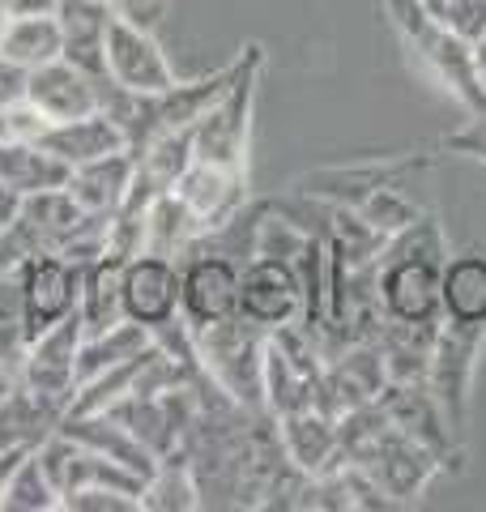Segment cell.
<instances>
[{"label":"cell","instance_id":"6da1fadb","mask_svg":"<svg viewBox=\"0 0 486 512\" xmlns=\"http://www.w3.org/2000/svg\"><path fill=\"white\" fill-rule=\"evenodd\" d=\"M388 22L401 35L405 52H410L423 69L440 82L452 99H457L469 116L486 111V82L474 60V43L461 39L448 22H440L423 0H380Z\"/></svg>","mask_w":486,"mask_h":512},{"label":"cell","instance_id":"7a4b0ae2","mask_svg":"<svg viewBox=\"0 0 486 512\" xmlns=\"http://www.w3.org/2000/svg\"><path fill=\"white\" fill-rule=\"evenodd\" d=\"M265 52L261 43H248L239 52V73L231 90L192 124V141H197V163L248 171V137H252V111H256V86H261Z\"/></svg>","mask_w":486,"mask_h":512},{"label":"cell","instance_id":"3957f363","mask_svg":"<svg viewBox=\"0 0 486 512\" xmlns=\"http://www.w3.org/2000/svg\"><path fill=\"white\" fill-rule=\"evenodd\" d=\"M265 342H269V329H261L243 312L197 329L201 367L239 406H252V410L265 406Z\"/></svg>","mask_w":486,"mask_h":512},{"label":"cell","instance_id":"277c9868","mask_svg":"<svg viewBox=\"0 0 486 512\" xmlns=\"http://www.w3.org/2000/svg\"><path fill=\"white\" fill-rule=\"evenodd\" d=\"M342 461H354L359 470H367L371 483L388 495V504L423 500L431 478H440L448 470L444 457L435 453V448H427L418 436H410L401 423H393V414H388V423L359 448V453H350Z\"/></svg>","mask_w":486,"mask_h":512},{"label":"cell","instance_id":"5b68a950","mask_svg":"<svg viewBox=\"0 0 486 512\" xmlns=\"http://www.w3.org/2000/svg\"><path fill=\"white\" fill-rule=\"evenodd\" d=\"M482 346H486V329L482 325H457V320H440L435 333V350H431V372H427V389L435 393L444 419L452 427V436H465L469 427V406H474V376L482 363Z\"/></svg>","mask_w":486,"mask_h":512},{"label":"cell","instance_id":"8992f818","mask_svg":"<svg viewBox=\"0 0 486 512\" xmlns=\"http://www.w3.org/2000/svg\"><path fill=\"white\" fill-rule=\"evenodd\" d=\"M380 308L388 320L405 325H440L444 303H440V278L448 261H427V256H401L380 252Z\"/></svg>","mask_w":486,"mask_h":512},{"label":"cell","instance_id":"52a82bcc","mask_svg":"<svg viewBox=\"0 0 486 512\" xmlns=\"http://www.w3.org/2000/svg\"><path fill=\"white\" fill-rule=\"evenodd\" d=\"M239 312V261L209 248L180 256V316L197 333Z\"/></svg>","mask_w":486,"mask_h":512},{"label":"cell","instance_id":"ba28073f","mask_svg":"<svg viewBox=\"0 0 486 512\" xmlns=\"http://www.w3.org/2000/svg\"><path fill=\"white\" fill-rule=\"evenodd\" d=\"M81 274H86V265H77L60 252H39L22 261V312H26L30 338H39V333H47L77 312Z\"/></svg>","mask_w":486,"mask_h":512},{"label":"cell","instance_id":"9c48e42d","mask_svg":"<svg viewBox=\"0 0 486 512\" xmlns=\"http://www.w3.org/2000/svg\"><path fill=\"white\" fill-rule=\"evenodd\" d=\"M124 320H137L150 333L180 316V261L162 252H137L124 261L120 274Z\"/></svg>","mask_w":486,"mask_h":512},{"label":"cell","instance_id":"30bf717a","mask_svg":"<svg viewBox=\"0 0 486 512\" xmlns=\"http://www.w3.org/2000/svg\"><path fill=\"white\" fill-rule=\"evenodd\" d=\"M239 312L261 329H282L303 316V282L299 269L282 256L256 252L239 265Z\"/></svg>","mask_w":486,"mask_h":512},{"label":"cell","instance_id":"8fae6325","mask_svg":"<svg viewBox=\"0 0 486 512\" xmlns=\"http://www.w3.org/2000/svg\"><path fill=\"white\" fill-rule=\"evenodd\" d=\"M103 69L111 82H120L124 90H137V94H162L175 86V69L167 52L158 47V39L150 35V26L128 22V18H111L107 26Z\"/></svg>","mask_w":486,"mask_h":512},{"label":"cell","instance_id":"7c38bea8","mask_svg":"<svg viewBox=\"0 0 486 512\" xmlns=\"http://www.w3.org/2000/svg\"><path fill=\"white\" fill-rule=\"evenodd\" d=\"M77 346H81V320L73 312L69 320H60V325L39 333V338H30L26 363H22L26 389L64 414H69L77 397Z\"/></svg>","mask_w":486,"mask_h":512},{"label":"cell","instance_id":"4fadbf2b","mask_svg":"<svg viewBox=\"0 0 486 512\" xmlns=\"http://www.w3.org/2000/svg\"><path fill=\"white\" fill-rule=\"evenodd\" d=\"M99 77L77 69V64L64 56L47 60L26 73V103H35L52 124L90 116V111H99Z\"/></svg>","mask_w":486,"mask_h":512},{"label":"cell","instance_id":"5bb4252c","mask_svg":"<svg viewBox=\"0 0 486 512\" xmlns=\"http://www.w3.org/2000/svg\"><path fill=\"white\" fill-rule=\"evenodd\" d=\"M180 201L192 210L201 227V239L209 231H218L222 222H231L243 205H248V171H231V167H214V163H192L184 171V180L175 184Z\"/></svg>","mask_w":486,"mask_h":512},{"label":"cell","instance_id":"9a60e30c","mask_svg":"<svg viewBox=\"0 0 486 512\" xmlns=\"http://www.w3.org/2000/svg\"><path fill=\"white\" fill-rule=\"evenodd\" d=\"M56 431H64L69 440H77V444H86V448H94V453H103V457H111V461H120L124 470H133L137 478H145L150 483L154 478V470L162 466V461L150 453V448L141 444V436L128 423H120L111 410H86V414H64L60 419V427Z\"/></svg>","mask_w":486,"mask_h":512},{"label":"cell","instance_id":"2e32d148","mask_svg":"<svg viewBox=\"0 0 486 512\" xmlns=\"http://www.w3.org/2000/svg\"><path fill=\"white\" fill-rule=\"evenodd\" d=\"M418 167H431V154H405V158H371V163H354V167H324L316 175H307L299 184L307 197L333 201V205H354L380 184H401V175H410Z\"/></svg>","mask_w":486,"mask_h":512},{"label":"cell","instance_id":"e0dca14e","mask_svg":"<svg viewBox=\"0 0 486 512\" xmlns=\"http://www.w3.org/2000/svg\"><path fill=\"white\" fill-rule=\"evenodd\" d=\"M133 180H137L133 150H116L107 158H94V163L69 167V180H64V188H69V197L86 214L116 218L120 205L128 201V192H133Z\"/></svg>","mask_w":486,"mask_h":512},{"label":"cell","instance_id":"ac0fdd59","mask_svg":"<svg viewBox=\"0 0 486 512\" xmlns=\"http://www.w3.org/2000/svg\"><path fill=\"white\" fill-rule=\"evenodd\" d=\"M39 146L52 158H60L64 167H81V163H94V158H107L116 150H128V137L107 111H90V116H77V120L47 124Z\"/></svg>","mask_w":486,"mask_h":512},{"label":"cell","instance_id":"d6986e66","mask_svg":"<svg viewBox=\"0 0 486 512\" xmlns=\"http://www.w3.org/2000/svg\"><path fill=\"white\" fill-rule=\"evenodd\" d=\"M239 73V56L231 64H222L209 77H197V82H175L171 90L150 94V120H154V137L171 133V128H192L209 107H214L226 90H231Z\"/></svg>","mask_w":486,"mask_h":512},{"label":"cell","instance_id":"ffe728a7","mask_svg":"<svg viewBox=\"0 0 486 512\" xmlns=\"http://www.w3.org/2000/svg\"><path fill=\"white\" fill-rule=\"evenodd\" d=\"M111 5L107 0H56V22L64 35V60H73L86 73H107L103 69V43L111 26Z\"/></svg>","mask_w":486,"mask_h":512},{"label":"cell","instance_id":"44dd1931","mask_svg":"<svg viewBox=\"0 0 486 512\" xmlns=\"http://www.w3.org/2000/svg\"><path fill=\"white\" fill-rule=\"evenodd\" d=\"M278 436H282L286 457L295 461L303 474H320L337 461V419L320 406H303V410L282 414Z\"/></svg>","mask_w":486,"mask_h":512},{"label":"cell","instance_id":"7402d4cb","mask_svg":"<svg viewBox=\"0 0 486 512\" xmlns=\"http://www.w3.org/2000/svg\"><path fill=\"white\" fill-rule=\"evenodd\" d=\"M120 274H124V256L103 252L99 261L86 265L81 274V303H77V320H81V338L103 333L124 320V303H120Z\"/></svg>","mask_w":486,"mask_h":512},{"label":"cell","instance_id":"603a6c76","mask_svg":"<svg viewBox=\"0 0 486 512\" xmlns=\"http://www.w3.org/2000/svg\"><path fill=\"white\" fill-rule=\"evenodd\" d=\"M0 56L26 73L47 60H60L64 35H60L56 13H9L5 30H0Z\"/></svg>","mask_w":486,"mask_h":512},{"label":"cell","instance_id":"cb8c5ba5","mask_svg":"<svg viewBox=\"0 0 486 512\" xmlns=\"http://www.w3.org/2000/svg\"><path fill=\"white\" fill-rule=\"evenodd\" d=\"M435 333L440 325H405V320H388L380 329V355H384V372L397 384H418L431 372V350H435Z\"/></svg>","mask_w":486,"mask_h":512},{"label":"cell","instance_id":"d4e9b609","mask_svg":"<svg viewBox=\"0 0 486 512\" xmlns=\"http://www.w3.org/2000/svg\"><path fill=\"white\" fill-rule=\"evenodd\" d=\"M440 303H444V320L486 329V256L478 252L448 256L440 278Z\"/></svg>","mask_w":486,"mask_h":512},{"label":"cell","instance_id":"484cf974","mask_svg":"<svg viewBox=\"0 0 486 512\" xmlns=\"http://www.w3.org/2000/svg\"><path fill=\"white\" fill-rule=\"evenodd\" d=\"M133 158H137V184L158 197V192L180 184L184 171L197 163V141H192V128H171V133L145 141Z\"/></svg>","mask_w":486,"mask_h":512},{"label":"cell","instance_id":"4316f807","mask_svg":"<svg viewBox=\"0 0 486 512\" xmlns=\"http://www.w3.org/2000/svg\"><path fill=\"white\" fill-rule=\"evenodd\" d=\"M201 244V227L192 210L180 201V192L167 188L158 192L150 201V210H145V252H162V256H188L192 248Z\"/></svg>","mask_w":486,"mask_h":512},{"label":"cell","instance_id":"83f0119b","mask_svg":"<svg viewBox=\"0 0 486 512\" xmlns=\"http://www.w3.org/2000/svg\"><path fill=\"white\" fill-rule=\"evenodd\" d=\"M150 342H154V333L145 325H137V320H120V325H111L103 333L81 338V346H77V384L103 376V372H111V367H120L128 359H137Z\"/></svg>","mask_w":486,"mask_h":512},{"label":"cell","instance_id":"f1b7e54d","mask_svg":"<svg viewBox=\"0 0 486 512\" xmlns=\"http://www.w3.org/2000/svg\"><path fill=\"white\" fill-rule=\"evenodd\" d=\"M64 180H69V167L47 154L39 141H0V184H9L18 197L60 188Z\"/></svg>","mask_w":486,"mask_h":512},{"label":"cell","instance_id":"f546056e","mask_svg":"<svg viewBox=\"0 0 486 512\" xmlns=\"http://www.w3.org/2000/svg\"><path fill=\"white\" fill-rule=\"evenodd\" d=\"M141 508L145 512H192L201 508V487L192 474L188 457H171L154 470V478L141 491Z\"/></svg>","mask_w":486,"mask_h":512},{"label":"cell","instance_id":"4dcf8cb0","mask_svg":"<svg viewBox=\"0 0 486 512\" xmlns=\"http://www.w3.org/2000/svg\"><path fill=\"white\" fill-rule=\"evenodd\" d=\"M0 508L5 512H56L64 508L60 504V491L52 487V478H47L43 461L35 457V448L18 461V470L9 474L5 491H0Z\"/></svg>","mask_w":486,"mask_h":512},{"label":"cell","instance_id":"1f68e13d","mask_svg":"<svg viewBox=\"0 0 486 512\" xmlns=\"http://www.w3.org/2000/svg\"><path fill=\"white\" fill-rule=\"evenodd\" d=\"M359 214L388 239V235H397V231L410 227V222L423 218V205H414L410 197H405L401 184H380L359 201Z\"/></svg>","mask_w":486,"mask_h":512},{"label":"cell","instance_id":"d6a6232c","mask_svg":"<svg viewBox=\"0 0 486 512\" xmlns=\"http://www.w3.org/2000/svg\"><path fill=\"white\" fill-rule=\"evenodd\" d=\"M69 512H141V495L120 491V487H86L64 500Z\"/></svg>","mask_w":486,"mask_h":512},{"label":"cell","instance_id":"836d02e7","mask_svg":"<svg viewBox=\"0 0 486 512\" xmlns=\"http://www.w3.org/2000/svg\"><path fill=\"white\" fill-rule=\"evenodd\" d=\"M444 22L457 30L461 39L478 43V39H482V30H486V0H448Z\"/></svg>","mask_w":486,"mask_h":512},{"label":"cell","instance_id":"e575fe53","mask_svg":"<svg viewBox=\"0 0 486 512\" xmlns=\"http://www.w3.org/2000/svg\"><path fill=\"white\" fill-rule=\"evenodd\" d=\"M448 154H465L474 158V163H486V111H478V116H469L465 128H457L448 141H444Z\"/></svg>","mask_w":486,"mask_h":512},{"label":"cell","instance_id":"d590c367","mask_svg":"<svg viewBox=\"0 0 486 512\" xmlns=\"http://www.w3.org/2000/svg\"><path fill=\"white\" fill-rule=\"evenodd\" d=\"M116 18H128V22H141V26H154L162 18V0H107Z\"/></svg>","mask_w":486,"mask_h":512},{"label":"cell","instance_id":"8d00e7d4","mask_svg":"<svg viewBox=\"0 0 486 512\" xmlns=\"http://www.w3.org/2000/svg\"><path fill=\"white\" fill-rule=\"evenodd\" d=\"M18 99H26V69H18V64H9L0 56V111Z\"/></svg>","mask_w":486,"mask_h":512},{"label":"cell","instance_id":"74e56055","mask_svg":"<svg viewBox=\"0 0 486 512\" xmlns=\"http://www.w3.org/2000/svg\"><path fill=\"white\" fill-rule=\"evenodd\" d=\"M18 210H22V197H18V192H13L9 184H0V231H5L9 222L18 218Z\"/></svg>","mask_w":486,"mask_h":512},{"label":"cell","instance_id":"f35d334b","mask_svg":"<svg viewBox=\"0 0 486 512\" xmlns=\"http://www.w3.org/2000/svg\"><path fill=\"white\" fill-rule=\"evenodd\" d=\"M9 13H56V0H5Z\"/></svg>","mask_w":486,"mask_h":512},{"label":"cell","instance_id":"ab89813d","mask_svg":"<svg viewBox=\"0 0 486 512\" xmlns=\"http://www.w3.org/2000/svg\"><path fill=\"white\" fill-rule=\"evenodd\" d=\"M474 60H478V73H482V82H486V30H482V39L474 43Z\"/></svg>","mask_w":486,"mask_h":512},{"label":"cell","instance_id":"60d3db41","mask_svg":"<svg viewBox=\"0 0 486 512\" xmlns=\"http://www.w3.org/2000/svg\"><path fill=\"white\" fill-rule=\"evenodd\" d=\"M423 5H427V9L435 13V18H440V22H444V13H448V0H423Z\"/></svg>","mask_w":486,"mask_h":512}]
</instances>
